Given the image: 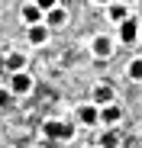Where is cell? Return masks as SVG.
<instances>
[{
	"label": "cell",
	"instance_id": "obj_1",
	"mask_svg": "<svg viewBox=\"0 0 142 148\" xmlns=\"http://www.w3.org/2000/svg\"><path fill=\"white\" fill-rule=\"evenodd\" d=\"M42 135L52 138V142H71L74 138V126L65 119H45L42 122Z\"/></svg>",
	"mask_w": 142,
	"mask_h": 148
},
{
	"label": "cell",
	"instance_id": "obj_2",
	"mask_svg": "<svg viewBox=\"0 0 142 148\" xmlns=\"http://www.w3.org/2000/svg\"><path fill=\"white\" fill-rule=\"evenodd\" d=\"M7 90L10 97H29L36 90V77L29 71H23V74H7Z\"/></svg>",
	"mask_w": 142,
	"mask_h": 148
},
{
	"label": "cell",
	"instance_id": "obj_3",
	"mask_svg": "<svg viewBox=\"0 0 142 148\" xmlns=\"http://www.w3.org/2000/svg\"><path fill=\"white\" fill-rule=\"evenodd\" d=\"M113 52H116V42H113V36L97 32V36L90 39V55H94V58H100V61H103V58H110Z\"/></svg>",
	"mask_w": 142,
	"mask_h": 148
},
{
	"label": "cell",
	"instance_id": "obj_4",
	"mask_svg": "<svg viewBox=\"0 0 142 148\" xmlns=\"http://www.w3.org/2000/svg\"><path fill=\"white\" fill-rule=\"evenodd\" d=\"M19 19H23V26H42L45 23V13H42V7L36 3V0H26V3L19 7Z\"/></svg>",
	"mask_w": 142,
	"mask_h": 148
},
{
	"label": "cell",
	"instance_id": "obj_5",
	"mask_svg": "<svg viewBox=\"0 0 142 148\" xmlns=\"http://www.w3.org/2000/svg\"><path fill=\"white\" fill-rule=\"evenodd\" d=\"M3 64H7V74H23V71H26V64H29V52L13 48V52H7Z\"/></svg>",
	"mask_w": 142,
	"mask_h": 148
},
{
	"label": "cell",
	"instance_id": "obj_6",
	"mask_svg": "<svg viewBox=\"0 0 142 148\" xmlns=\"http://www.w3.org/2000/svg\"><path fill=\"white\" fill-rule=\"evenodd\" d=\"M116 39H120L123 45H136V42H139V19L129 16L123 26H116Z\"/></svg>",
	"mask_w": 142,
	"mask_h": 148
},
{
	"label": "cell",
	"instance_id": "obj_7",
	"mask_svg": "<svg viewBox=\"0 0 142 148\" xmlns=\"http://www.w3.org/2000/svg\"><path fill=\"white\" fill-rule=\"evenodd\" d=\"M120 122H123V106H120V103L100 106V126H103V129H116Z\"/></svg>",
	"mask_w": 142,
	"mask_h": 148
},
{
	"label": "cell",
	"instance_id": "obj_8",
	"mask_svg": "<svg viewBox=\"0 0 142 148\" xmlns=\"http://www.w3.org/2000/svg\"><path fill=\"white\" fill-rule=\"evenodd\" d=\"M49 39H52V29L45 26V23H42V26H29V29H26V42H29L32 48L49 45Z\"/></svg>",
	"mask_w": 142,
	"mask_h": 148
},
{
	"label": "cell",
	"instance_id": "obj_9",
	"mask_svg": "<svg viewBox=\"0 0 142 148\" xmlns=\"http://www.w3.org/2000/svg\"><path fill=\"white\" fill-rule=\"evenodd\" d=\"M90 103H97V106L116 103V90H113L110 84H97V87H94V93H90Z\"/></svg>",
	"mask_w": 142,
	"mask_h": 148
},
{
	"label": "cell",
	"instance_id": "obj_10",
	"mask_svg": "<svg viewBox=\"0 0 142 148\" xmlns=\"http://www.w3.org/2000/svg\"><path fill=\"white\" fill-rule=\"evenodd\" d=\"M132 16L129 3H107V19L113 23V26H123V23Z\"/></svg>",
	"mask_w": 142,
	"mask_h": 148
},
{
	"label": "cell",
	"instance_id": "obj_11",
	"mask_svg": "<svg viewBox=\"0 0 142 148\" xmlns=\"http://www.w3.org/2000/svg\"><path fill=\"white\" fill-rule=\"evenodd\" d=\"M78 119L84 126H100V106L97 103H81L78 106Z\"/></svg>",
	"mask_w": 142,
	"mask_h": 148
},
{
	"label": "cell",
	"instance_id": "obj_12",
	"mask_svg": "<svg viewBox=\"0 0 142 148\" xmlns=\"http://www.w3.org/2000/svg\"><path fill=\"white\" fill-rule=\"evenodd\" d=\"M65 23H68V10L61 3H55L49 13H45V26H49V29H58V26H65Z\"/></svg>",
	"mask_w": 142,
	"mask_h": 148
},
{
	"label": "cell",
	"instance_id": "obj_13",
	"mask_svg": "<svg viewBox=\"0 0 142 148\" xmlns=\"http://www.w3.org/2000/svg\"><path fill=\"white\" fill-rule=\"evenodd\" d=\"M126 77H129L132 84H142V55H136V58L126 64Z\"/></svg>",
	"mask_w": 142,
	"mask_h": 148
},
{
	"label": "cell",
	"instance_id": "obj_14",
	"mask_svg": "<svg viewBox=\"0 0 142 148\" xmlns=\"http://www.w3.org/2000/svg\"><path fill=\"white\" fill-rule=\"evenodd\" d=\"M120 145V132L116 129H103L100 132V148H116Z\"/></svg>",
	"mask_w": 142,
	"mask_h": 148
},
{
	"label": "cell",
	"instance_id": "obj_15",
	"mask_svg": "<svg viewBox=\"0 0 142 148\" xmlns=\"http://www.w3.org/2000/svg\"><path fill=\"white\" fill-rule=\"evenodd\" d=\"M7 103H10V90L0 87V106H7Z\"/></svg>",
	"mask_w": 142,
	"mask_h": 148
}]
</instances>
